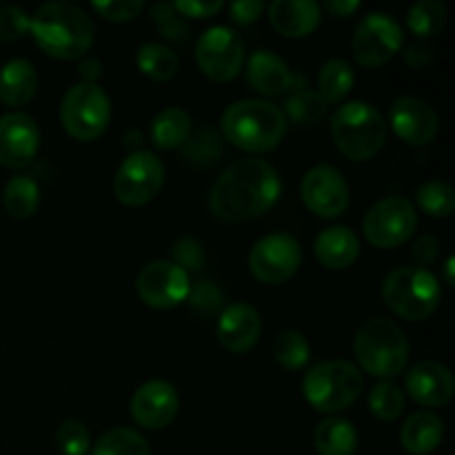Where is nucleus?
<instances>
[{
  "label": "nucleus",
  "instance_id": "nucleus-1",
  "mask_svg": "<svg viewBox=\"0 0 455 455\" xmlns=\"http://www.w3.org/2000/svg\"><path fill=\"white\" fill-rule=\"evenodd\" d=\"M283 182L267 160L243 158L231 163L209 191V209L218 220L244 222L269 212L280 198Z\"/></svg>",
  "mask_w": 455,
  "mask_h": 455
},
{
  "label": "nucleus",
  "instance_id": "nucleus-2",
  "mask_svg": "<svg viewBox=\"0 0 455 455\" xmlns=\"http://www.w3.org/2000/svg\"><path fill=\"white\" fill-rule=\"evenodd\" d=\"M36 44L56 60H78L92 49L96 27L89 13L74 3H47L29 18Z\"/></svg>",
  "mask_w": 455,
  "mask_h": 455
},
{
  "label": "nucleus",
  "instance_id": "nucleus-3",
  "mask_svg": "<svg viewBox=\"0 0 455 455\" xmlns=\"http://www.w3.org/2000/svg\"><path fill=\"white\" fill-rule=\"evenodd\" d=\"M287 118L274 102L238 100L222 114V133L227 142L249 154L274 151L287 136Z\"/></svg>",
  "mask_w": 455,
  "mask_h": 455
},
{
  "label": "nucleus",
  "instance_id": "nucleus-4",
  "mask_svg": "<svg viewBox=\"0 0 455 455\" xmlns=\"http://www.w3.org/2000/svg\"><path fill=\"white\" fill-rule=\"evenodd\" d=\"M354 355L369 376L391 380L407 367L409 342L403 327L387 318H371L360 324L354 338Z\"/></svg>",
  "mask_w": 455,
  "mask_h": 455
},
{
  "label": "nucleus",
  "instance_id": "nucleus-5",
  "mask_svg": "<svg viewBox=\"0 0 455 455\" xmlns=\"http://www.w3.org/2000/svg\"><path fill=\"white\" fill-rule=\"evenodd\" d=\"M331 138L345 158L364 163L380 154L387 142V120L363 100L338 107L331 118Z\"/></svg>",
  "mask_w": 455,
  "mask_h": 455
},
{
  "label": "nucleus",
  "instance_id": "nucleus-6",
  "mask_svg": "<svg viewBox=\"0 0 455 455\" xmlns=\"http://www.w3.org/2000/svg\"><path fill=\"white\" fill-rule=\"evenodd\" d=\"M363 371L347 360L318 363L302 378L305 400L320 413L345 411L363 395Z\"/></svg>",
  "mask_w": 455,
  "mask_h": 455
},
{
  "label": "nucleus",
  "instance_id": "nucleus-7",
  "mask_svg": "<svg viewBox=\"0 0 455 455\" xmlns=\"http://www.w3.org/2000/svg\"><path fill=\"white\" fill-rule=\"evenodd\" d=\"M382 298L395 315L411 323H420L438 309L440 291L438 278L422 267H398L387 274L382 283Z\"/></svg>",
  "mask_w": 455,
  "mask_h": 455
},
{
  "label": "nucleus",
  "instance_id": "nucleus-8",
  "mask_svg": "<svg viewBox=\"0 0 455 455\" xmlns=\"http://www.w3.org/2000/svg\"><path fill=\"white\" fill-rule=\"evenodd\" d=\"M111 120V102L100 84L76 83L62 96L60 123L71 138L92 142L107 132Z\"/></svg>",
  "mask_w": 455,
  "mask_h": 455
},
{
  "label": "nucleus",
  "instance_id": "nucleus-9",
  "mask_svg": "<svg viewBox=\"0 0 455 455\" xmlns=\"http://www.w3.org/2000/svg\"><path fill=\"white\" fill-rule=\"evenodd\" d=\"M418 227V212L403 196L382 198L363 220L364 238L378 249H395L407 243Z\"/></svg>",
  "mask_w": 455,
  "mask_h": 455
},
{
  "label": "nucleus",
  "instance_id": "nucleus-10",
  "mask_svg": "<svg viewBox=\"0 0 455 455\" xmlns=\"http://www.w3.org/2000/svg\"><path fill=\"white\" fill-rule=\"evenodd\" d=\"M164 164L151 151H133L123 160L114 176V196L127 207H142L160 194Z\"/></svg>",
  "mask_w": 455,
  "mask_h": 455
},
{
  "label": "nucleus",
  "instance_id": "nucleus-11",
  "mask_svg": "<svg viewBox=\"0 0 455 455\" xmlns=\"http://www.w3.org/2000/svg\"><path fill=\"white\" fill-rule=\"evenodd\" d=\"M404 34L391 13L371 12L358 22L351 43L354 58L363 67H382L403 49Z\"/></svg>",
  "mask_w": 455,
  "mask_h": 455
},
{
  "label": "nucleus",
  "instance_id": "nucleus-12",
  "mask_svg": "<svg viewBox=\"0 0 455 455\" xmlns=\"http://www.w3.org/2000/svg\"><path fill=\"white\" fill-rule=\"evenodd\" d=\"M196 62L213 83H229L244 65V43L229 27H212L196 43Z\"/></svg>",
  "mask_w": 455,
  "mask_h": 455
},
{
  "label": "nucleus",
  "instance_id": "nucleus-13",
  "mask_svg": "<svg viewBox=\"0 0 455 455\" xmlns=\"http://www.w3.org/2000/svg\"><path fill=\"white\" fill-rule=\"evenodd\" d=\"M302 262V249L293 235L269 234L253 244L249 269L253 278L265 284H283L296 275Z\"/></svg>",
  "mask_w": 455,
  "mask_h": 455
},
{
  "label": "nucleus",
  "instance_id": "nucleus-14",
  "mask_svg": "<svg viewBox=\"0 0 455 455\" xmlns=\"http://www.w3.org/2000/svg\"><path fill=\"white\" fill-rule=\"evenodd\" d=\"M136 291L151 309H173L189 298V274L172 260H154L138 274Z\"/></svg>",
  "mask_w": 455,
  "mask_h": 455
},
{
  "label": "nucleus",
  "instance_id": "nucleus-15",
  "mask_svg": "<svg viewBox=\"0 0 455 455\" xmlns=\"http://www.w3.org/2000/svg\"><path fill=\"white\" fill-rule=\"evenodd\" d=\"M307 209L320 218H338L347 212L351 189L345 176L331 164H315L305 173L300 185Z\"/></svg>",
  "mask_w": 455,
  "mask_h": 455
},
{
  "label": "nucleus",
  "instance_id": "nucleus-16",
  "mask_svg": "<svg viewBox=\"0 0 455 455\" xmlns=\"http://www.w3.org/2000/svg\"><path fill=\"white\" fill-rule=\"evenodd\" d=\"M178 407H180V400L172 382L149 380L138 387L136 394L132 395L129 411L138 427L147 431H160L172 425Z\"/></svg>",
  "mask_w": 455,
  "mask_h": 455
},
{
  "label": "nucleus",
  "instance_id": "nucleus-17",
  "mask_svg": "<svg viewBox=\"0 0 455 455\" xmlns=\"http://www.w3.org/2000/svg\"><path fill=\"white\" fill-rule=\"evenodd\" d=\"M389 124L395 136L411 147H427L440 132V118L434 107L416 96H403L391 105Z\"/></svg>",
  "mask_w": 455,
  "mask_h": 455
},
{
  "label": "nucleus",
  "instance_id": "nucleus-18",
  "mask_svg": "<svg viewBox=\"0 0 455 455\" xmlns=\"http://www.w3.org/2000/svg\"><path fill=\"white\" fill-rule=\"evenodd\" d=\"M40 147V129L31 116L22 111L0 118V164L7 169H25L34 163Z\"/></svg>",
  "mask_w": 455,
  "mask_h": 455
},
{
  "label": "nucleus",
  "instance_id": "nucleus-19",
  "mask_svg": "<svg viewBox=\"0 0 455 455\" xmlns=\"http://www.w3.org/2000/svg\"><path fill=\"white\" fill-rule=\"evenodd\" d=\"M404 391L422 407H444L455 394L453 373L435 360H422L409 369Z\"/></svg>",
  "mask_w": 455,
  "mask_h": 455
},
{
  "label": "nucleus",
  "instance_id": "nucleus-20",
  "mask_svg": "<svg viewBox=\"0 0 455 455\" xmlns=\"http://www.w3.org/2000/svg\"><path fill=\"white\" fill-rule=\"evenodd\" d=\"M218 340L231 354H247L256 347L262 333L260 314L247 302H234L225 307L218 318Z\"/></svg>",
  "mask_w": 455,
  "mask_h": 455
},
{
  "label": "nucleus",
  "instance_id": "nucleus-21",
  "mask_svg": "<svg viewBox=\"0 0 455 455\" xmlns=\"http://www.w3.org/2000/svg\"><path fill=\"white\" fill-rule=\"evenodd\" d=\"M323 9L314 0H274L269 4V22L287 38H305L318 29Z\"/></svg>",
  "mask_w": 455,
  "mask_h": 455
},
{
  "label": "nucleus",
  "instance_id": "nucleus-22",
  "mask_svg": "<svg viewBox=\"0 0 455 455\" xmlns=\"http://www.w3.org/2000/svg\"><path fill=\"white\" fill-rule=\"evenodd\" d=\"M247 80L253 92L269 98L280 96L296 84V76L291 74L287 62L267 49L251 53L247 62Z\"/></svg>",
  "mask_w": 455,
  "mask_h": 455
},
{
  "label": "nucleus",
  "instance_id": "nucleus-23",
  "mask_svg": "<svg viewBox=\"0 0 455 455\" xmlns=\"http://www.w3.org/2000/svg\"><path fill=\"white\" fill-rule=\"evenodd\" d=\"M315 258L324 269H349L360 256V240L349 227H329L315 238Z\"/></svg>",
  "mask_w": 455,
  "mask_h": 455
},
{
  "label": "nucleus",
  "instance_id": "nucleus-24",
  "mask_svg": "<svg viewBox=\"0 0 455 455\" xmlns=\"http://www.w3.org/2000/svg\"><path fill=\"white\" fill-rule=\"evenodd\" d=\"M444 435L443 418L434 411H418L400 429V444L411 455H429L440 447Z\"/></svg>",
  "mask_w": 455,
  "mask_h": 455
},
{
  "label": "nucleus",
  "instance_id": "nucleus-25",
  "mask_svg": "<svg viewBox=\"0 0 455 455\" xmlns=\"http://www.w3.org/2000/svg\"><path fill=\"white\" fill-rule=\"evenodd\" d=\"M38 74L29 60H9L0 69V102L7 107H22L36 96Z\"/></svg>",
  "mask_w": 455,
  "mask_h": 455
},
{
  "label": "nucleus",
  "instance_id": "nucleus-26",
  "mask_svg": "<svg viewBox=\"0 0 455 455\" xmlns=\"http://www.w3.org/2000/svg\"><path fill=\"white\" fill-rule=\"evenodd\" d=\"M358 443L354 422L340 416L327 418L314 431V447L320 455H354Z\"/></svg>",
  "mask_w": 455,
  "mask_h": 455
},
{
  "label": "nucleus",
  "instance_id": "nucleus-27",
  "mask_svg": "<svg viewBox=\"0 0 455 455\" xmlns=\"http://www.w3.org/2000/svg\"><path fill=\"white\" fill-rule=\"evenodd\" d=\"M191 116L182 107H167L151 123V142L163 151L182 149L191 138Z\"/></svg>",
  "mask_w": 455,
  "mask_h": 455
},
{
  "label": "nucleus",
  "instance_id": "nucleus-28",
  "mask_svg": "<svg viewBox=\"0 0 455 455\" xmlns=\"http://www.w3.org/2000/svg\"><path fill=\"white\" fill-rule=\"evenodd\" d=\"M3 203L12 218H18V220L31 218L40 203L38 182L29 176H13L12 180L4 185Z\"/></svg>",
  "mask_w": 455,
  "mask_h": 455
},
{
  "label": "nucleus",
  "instance_id": "nucleus-29",
  "mask_svg": "<svg viewBox=\"0 0 455 455\" xmlns=\"http://www.w3.org/2000/svg\"><path fill=\"white\" fill-rule=\"evenodd\" d=\"M354 80L355 76L349 62L342 60V58H331V60L324 62L318 74V93L327 105L329 102H340L354 89Z\"/></svg>",
  "mask_w": 455,
  "mask_h": 455
},
{
  "label": "nucleus",
  "instance_id": "nucleus-30",
  "mask_svg": "<svg viewBox=\"0 0 455 455\" xmlns=\"http://www.w3.org/2000/svg\"><path fill=\"white\" fill-rule=\"evenodd\" d=\"M136 65L147 78L158 80H172L178 71V56L169 47L160 43H145L140 44L136 53Z\"/></svg>",
  "mask_w": 455,
  "mask_h": 455
},
{
  "label": "nucleus",
  "instance_id": "nucleus-31",
  "mask_svg": "<svg viewBox=\"0 0 455 455\" xmlns=\"http://www.w3.org/2000/svg\"><path fill=\"white\" fill-rule=\"evenodd\" d=\"M447 25V7L440 0H420L407 13V27L418 38H434Z\"/></svg>",
  "mask_w": 455,
  "mask_h": 455
},
{
  "label": "nucleus",
  "instance_id": "nucleus-32",
  "mask_svg": "<svg viewBox=\"0 0 455 455\" xmlns=\"http://www.w3.org/2000/svg\"><path fill=\"white\" fill-rule=\"evenodd\" d=\"M327 102L323 100L318 92H311V89H302V92H296L284 105V118L287 123L300 124V127H315L324 120L327 116Z\"/></svg>",
  "mask_w": 455,
  "mask_h": 455
},
{
  "label": "nucleus",
  "instance_id": "nucleus-33",
  "mask_svg": "<svg viewBox=\"0 0 455 455\" xmlns=\"http://www.w3.org/2000/svg\"><path fill=\"white\" fill-rule=\"evenodd\" d=\"M92 455H151L145 435L129 427H116L100 435Z\"/></svg>",
  "mask_w": 455,
  "mask_h": 455
},
{
  "label": "nucleus",
  "instance_id": "nucleus-34",
  "mask_svg": "<svg viewBox=\"0 0 455 455\" xmlns=\"http://www.w3.org/2000/svg\"><path fill=\"white\" fill-rule=\"evenodd\" d=\"M309 342L296 329H284L274 340V358L287 371H300L309 363Z\"/></svg>",
  "mask_w": 455,
  "mask_h": 455
},
{
  "label": "nucleus",
  "instance_id": "nucleus-35",
  "mask_svg": "<svg viewBox=\"0 0 455 455\" xmlns=\"http://www.w3.org/2000/svg\"><path fill=\"white\" fill-rule=\"evenodd\" d=\"M369 409L382 422H394L404 411V391L395 382L382 380L369 391Z\"/></svg>",
  "mask_w": 455,
  "mask_h": 455
},
{
  "label": "nucleus",
  "instance_id": "nucleus-36",
  "mask_svg": "<svg viewBox=\"0 0 455 455\" xmlns=\"http://www.w3.org/2000/svg\"><path fill=\"white\" fill-rule=\"evenodd\" d=\"M222 154H225L222 138L212 129H203L182 145V158L196 167H212L222 158Z\"/></svg>",
  "mask_w": 455,
  "mask_h": 455
},
{
  "label": "nucleus",
  "instance_id": "nucleus-37",
  "mask_svg": "<svg viewBox=\"0 0 455 455\" xmlns=\"http://www.w3.org/2000/svg\"><path fill=\"white\" fill-rule=\"evenodd\" d=\"M416 200L422 212L431 218H447L455 207V194L443 180H427L418 187Z\"/></svg>",
  "mask_w": 455,
  "mask_h": 455
},
{
  "label": "nucleus",
  "instance_id": "nucleus-38",
  "mask_svg": "<svg viewBox=\"0 0 455 455\" xmlns=\"http://www.w3.org/2000/svg\"><path fill=\"white\" fill-rule=\"evenodd\" d=\"M58 451L62 455H87L92 447L87 427L80 420H65L56 431Z\"/></svg>",
  "mask_w": 455,
  "mask_h": 455
},
{
  "label": "nucleus",
  "instance_id": "nucleus-39",
  "mask_svg": "<svg viewBox=\"0 0 455 455\" xmlns=\"http://www.w3.org/2000/svg\"><path fill=\"white\" fill-rule=\"evenodd\" d=\"M151 20L160 29V34L167 38L176 40V43H185L187 40V25L182 20L180 13L173 9L172 3H158L151 9Z\"/></svg>",
  "mask_w": 455,
  "mask_h": 455
},
{
  "label": "nucleus",
  "instance_id": "nucleus-40",
  "mask_svg": "<svg viewBox=\"0 0 455 455\" xmlns=\"http://www.w3.org/2000/svg\"><path fill=\"white\" fill-rule=\"evenodd\" d=\"M93 9L109 22H129L145 9L142 0H93Z\"/></svg>",
  "mask_w": 455,
  "mask_h": 455
},
{
  "label": "nucleus",
  "instance_id": "nucleus-41",
  "mask_svg": "<svg viewBox=\"0 0 455 455\" xmlns=\"http://www.w3.org/2000/svg\"><path fill=\"white\" fill-rule=\"evenodd\" d=\"M29 31V16L16 4H0V40L12 43Z\"/></svg>",
  "mask_w": 455,
  "mask_h": 455
},
{
  "label": "nucleus",
  "instance_id": "nucleus-42",
  "mask_svg": "<svg viewBox=\"0 0 455 455\" xmlns=\"http://www.w3.org/2000/svg\"><path fill=\"white\" fill-rule=\"evenodd\" d=\"M173 253V265H178L180 269H191V271H198L203 267L204 260V251H203V244L194 238H180L172 249Z\"/></svg>",
  "mask_w": 455,
  "mask_h": 455
},
{
  "label": "nucleus",
  "instance_id": "nucleus-43",
  "mask_svg": "<svg viewBox=\"0 0 455 455\" xmlns=\"http://www.w3.org/2000/svg\"><path fill=\"white\" fill-rule=\"evenodd\" d=\"M172 4L182 18H196V20L216 16L225 7V3H218V0H178V3Z\"/></svg>",
  "mask_w": 455,
  "mask_h": 455
},
{
  "label": "nucleus",
  "instance_id": "nucleus-44",
  "mask_svg": "<svg viewBox=\"0 0 455 455\" xmlns=\"http://www.w3.org/2000/svg\"><path fill=\"white\" fill-rule=\"evenodd\" d=\"M189 296L194 309L203 311V314H212L218 307V302H220V291H218V287L213 283H200L198 287L191 289Z\"/></svg>",
  "mask_w": 455,
  "mask_h": 455
},
{
  "label": "nucleus",
  "instance_id": "nucleus-45",
  "mask_svg": "<svg viewBox=\"0 0 455 455\" xmlns=\"http://www.w3.org/2000/svg\"><path fill=\"white\" fill-rule=\"evenodd\" d=\"M438 253H440V243L429 234L420 235V238H418L411 247L413 262H416V267H422V269H425V267H429L431 262L438 258Z\"/></svg>",
  "mask_w": 455,
  "mask_h": 455
},
{
  "label": "nucleus",
  "instance_id": "nucleus-46",
  "mask_svg": "<svg viewBox=\"0 0 455 455\" xmlns=\"http://www.w3.org/2000/svg\"><path fill=\"white\" fill-rule=\"evenodd\" d=\"M262 12H265V4L260 0H238V3L229 4L231 18L238 25H251L260 18Z\"/></svg>",
  "mask_w": 455,
  "mask_h": 455
},
{
  "label": "nucleus",
  "instance_id": "nucleus-47",
  "mask_svg": "<svg viewBox=\"0 0 455 455\" xmlns=\"http://www.w3.org/2000/svg\"><path fill=\"white\" fill-rule=\"evenodd\" d=\"M404 62L409 69L422 71L431 65V49L422 43H413L404 49Z\"/></svg>",
  "mask_w": 455,
  "mask_h": 455
},
{
  "label": "nucleus",
  "instance_id": "nucleus-48",
  "mask_svg": "<svg viewBox=\"0 0 455 455\" xmlns=\"http://www.w3.org/2000/svg\"><path fill=\"white\" fill-rule=\"evenodd\" d=\"M360 9L358 0H327L324 3V12L331 13L338 20H345V18H351Z\"/></svg>",
  "mask_w": 455,
  "mask_h": 455
},
{
  "label": "nucleus",
  "instance_id": "nucleus-49",
  "mask_svg": "<svg viewBox=\"0 0 455 455\" xmlns=\"http://www.w3.org/2000/svg\"><path fill=\"white\" fill-rule=\"evenodd\" d=\"M102 65L96 60V58H84L83 65H80V83H93L96 84V78L100 76Z\"/></svg>",
  "mask_w": 455,
  "mask_h": 455
},
{
  "label": "nucleus",
  "instance_id": "nucleus-50",
  "mask_svg": "<svg viewBox=\"0 0 455 455\" xmlns=\"http://www.w3.org/2000/svg\"><path fill=\"white\" fill-rule=\"evenodd\" d=\"M455 262H453V258H447V262H444V267H443V278H444V284H447V287H453V269H455Z\"/></svg>",
  "mask_w": 455,
  "mask_h": 455
}]
</instances>
